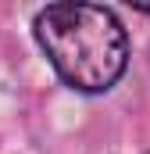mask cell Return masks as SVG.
<instances>
[{"instance_id":"obj_1","label":"cell","mask_w":150,"mask_h":154,"mask_svg":"<svg viewBox=\"0 0 150 154\" xmlns=\"http://www.w3.org/2000/svg\"><path fill=\"white\" fill-rule=\"evenodd\" d=\"M36 39L54 72L82 93L111 90L129 61V39L122 22L97 4L43 7L36 14Z\"/></svg>"}]
</instances>
